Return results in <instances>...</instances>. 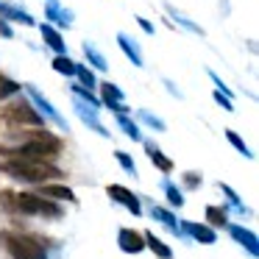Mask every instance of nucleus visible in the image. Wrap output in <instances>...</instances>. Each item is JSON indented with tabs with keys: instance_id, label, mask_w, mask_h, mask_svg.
Wrapping results in <instances>:
<instances>
[{
	"instance_id": "11",
	"label": "nucleus",
	"mask_w": 259,
	"mask_h": 259,
	"mask_svg": "<svg viewBox=\"0 0 259 259\" xmlns=\"http://www.w3.org/2000/svg\"><path fill=\"white\" fill-rule=\"evenodd\" d=\"M229 231H231V237H234L240 245L248 248V253H251V256H256V253H259V240H256V234H253V231L242 229V226H229Z\"/></svg>"
},
{
	"instance_id": "29",
	"label": "nucleus",
	"mask_w": 259,
	"mask_h": 259,
	"mask_svg": "<svg viewBox=\"0 0 259 259\" xmlns=\"http://www.w3.org/2000/svg\"><path fill=\"white\" fill-rule=\"evenodd\" d=\"M153 218L162 220V223H167L170 229H176V218H173L170 212H164V209H153ZM176 231H179V229H176Z\"/></svg>"
},
{
	"instance_id": "15",
	"label": "nucleus",
	"mask_w": 259,
	"mask_h": 259,
	"mask_svg": "<svg viewBox=\"0 0 259 259\" xmlns=\"http://www.w3.org/2000/svg\"><path fill=\"white\" fill-rule=\"evenodd\" d=\"M17 20V23H23V25H34V17H31L28 12H23V9H14V6H9V3H0V20Z\"/></svg>"
},
{
	"instance_id": "6",
	"label": "nucleus",
	"mask_w": 259,
	"mask_h": 259,
	"mask_svg": "<svg viewBox=\"0 0 259 259\" xmlns=\"http://www.w3.org/2000/svg\"><path fill=\"white\" fill-rule=\"evenodd\" d=\"M101 98H103V103H106L112 112H117V114L128 112V109L123 106V90H120L117 84H112V81H103L101 84Z\"/></svg>"
},
{
	"instance_id": "7",
	"label": "nucleus",
	"mask_w": 259,
	"mask_h": 259,
	"mask_svg": "<svg viewBox=\"0 0 259 259\" xmlns=\"http://www.w3.org/2000/svg\"><path fill=\"white\" fill-rule=\"evenodd\" d=\"M106 192H109V198H114V201H120V203H123V206L128 209V212H134V214H140V212H142V206H140V201H137V195H134V192H128L125 187L112 184Z\"/></svg>"
},
{
	"instance_id": "13",
	"label": "nucleus",
	"mask_w": 259,
	"mask_h": 259,
	"mask_svg": "<svg viewBox=\"0 0 259 259\" xmlns=\"http://www.w3.org/2000/svg\"><path fill=\"white\" fill-rule=\"evenodd\" d=\"M39 198H59V201H75L73 190L62 184H42L39 187Z\"/></svg>"
},
{
	"instance_id": "26",
	"label": "nucleus",
	"mask_w": 259,
	"mask_h": 259,
	"mask_svg": "<svg viewBox=\"0 0 259 259\" xmlns=\"http://www.w3.org/2000/svg\"><path fill=\"white\" fill-rule=\"evenodd\" d=\"M117 123H120V128H123L131 140H140V128H137V123H131L125 114H117Z\"/></svg>"
},
{
	"instance_id": "23",
	"label": "nucleus",
	"mask_w": 259,
	"mask_h": 259,
	"mask_svg": "<svg viewBox=\"0 0 259 259\" xmlns=\"http://www.w3.org/2000/svg\"><path fill=\"white\" fill-rule=\"evenodd\" d=\"M226 140H229V142H231V145H234V148H237V151H240V153H242V156H248V159H251V148H248V145H245V142H242V140H240V134H237V131H231V128H229V131H226Z\"/></svg>"
},
{
	"instance_id": "5",
	"label": "nucleus",
	"mask_w": 259,
	"mask_h": 259,
	"mask_svg": "<svg viewBox=\"0 0 259 259\" xmlns=\"http://www.w3.org/2000/svg\"><path fill=\"white\" fill-rule=\"evenodd\" d=\"M25 92H28V98H31V101L36 103V109H39V112H45L48 117H51L53 123L59 125V128H67V120H64L62 114L56 112V106H53L51 101H45V98H42V92L36 90V87H31V84H28V87H25Z\"/></svg>"
},
{
	"instance_id": "3",
	"label": "nucleus",
	"mask_w": 259,
	"mask_h": 259,
	"mask_svg": "<svg viewBox=\"0 0 259 259\" xmlns=\"http://www.w3.org/2000/svg\"><path fill=\"white\" fill-rule=\"evenodd\" d=\"M14 212H23V214H48V218H59L62 209L53 206L51 201L34 195V192H20L14 195Z\"/></svg>"
},
{
	"instance_id": "14",
	"label": "nucleus",
	"mask_w": 259,
	"mask_h": 259,
	"mask_svg": "<svg viewBox=\"0 0 259 259\" xmlns=\"http://www.w3.org/2000/svg\"><path fill=\"white\" fill-rule=\"evenodd\" d=\"M181 226H184V231H190L198 242H214V240H218V237H214V231L209 229V226H198V223H192V220H184Z\"/></svg>"
},
{
	"instance_id": "22",
	"label": "nucleus",
	"mask_w": 259,
	"mask_h": 259,
	"mask_svg": "<svg viewBox=\"0 0 259 259\" xmlns=\"http://www.w3.org/2000/svg\"><path fill=\"white\" fill-rule=\"evenodd\" d=\"M206 223L209 226H226V209L206 206Z\"/></svg>"
},
{
	"instance_id": "27",
	"label": "nucleus",
	"mask_w": 259,
	"mask_h": 259,
	"mask_svg": "<svg viewBox=\"0 0 259 259\" xmlns=\"http://www.w3.org/2000/svg\"><path fill=\"white\" fill-rule=\"evenodd\" d=\"M164 192H167V201L173 203V206H181V203H184V195H181L173 184H164Z\"/></svg>"
},
{
	"instance_id": "10",
	"label": "nucleus",
	"mask_w": 259,
	"mask_h": 259,
	"mask_svg": "<svg viewBox=\"0 0 259 259\" xmlns=\"http://www.w3.org/2000/svg\"><path fill=\"white\" fill-rule=\"evenodd\" d=\"M117 242H120V248H123L125 253H140L142 248H145V240H142V234H137V231H131V229H120Z\"/></svg>"
},
{
	"instance_id": "31",
	"label": "nucleus",
	"mask_w": 259,
	"mask_h": 259,
	"mask_svg": "<svg viewBox=\"0 0 259 259\" xmlns=\"http://www.w3.org/2000/svg\"><path fill=\"white\" fill-rule=\"evenodd\" d=\"M140 120H145L151 128H159V131H164V123L159 117H153V114H148V112H140Z\"/></svg>"
},
{
	"instance_id": "32",
	"label": "nucleus",
	"mask_w": 259,
	"mask_h": 259,
	"mask_svg": "<svg viewBox=\"0 0 259 259\" xmlns=\"http://www.w3.org/2000/svg\"><path fill=\"white\" fill-rule=\"evenodd\" d=\"M170 14H173V17H176V20H179V23H181V25H184V28H190V31H192V34H203V31H201V28H198V25H192V23H190V20H187V17H181V14H179V12H176V9H170Z\"/></svg>"
},
{
	"instance_id": "21",
	"label": "nucleus",
	"mask_w": 259,
	"mask_h": 259,
	"mask_svg": "<svg viewBox=\"0 0 259 259\" xmlns=\"http://www.w3.org/2000/svg\"><path fill=\"white\" fill-rule=\"evenodd\" d=\"M53 70L62 75H75V62H70L67 56H56L53 59Z\"/></svg>"
},
{
	"instance_id": "36",
	"label": "nucleus",
	"mask_w": 259,
	"mask_h": 259,
	"mask_svg": "<svg viewBox=\"0 0 259 259\" xmlns=\"http://www.w3.org/2000/svg\"><path fill=\"white\" fill-rule=\"evenodd\" d=\"M184 179H187V184H190V187H195V184H198V176H195V173H187Z\"/></svg>"
},
{
	"instance_id": "33",
	"label": "nucleus",
	"mask_w": 259,
	"mask_h": 259,
	"mask_svg": "<svg viewBox=\"0 0 259 259\" xmlns=\"http://www.w3.org/2000/svg\"><path fill=\"white\" fill-rule=\"evenodd\" d=\"M214 101H218V103H220V106H223V109H226V112H231V109H234V106H231V101H229V98H226V95H223V92H214Z\"/></svg>"
},
{
	"instance_id": "18",
	"label": "nucleus",
	"mask_w": 259,
	"mask_h": 259,
	"mask_svg": "<svg viewBox=\"0 0 259 259\" xmlns=\"http://www.w3.org/2000/svg\"><path fill=\"white\" fill-rule=\"evenodd\" d=\"M142 240H145V245H148V248H151V251H153V253H156V256H159V259H170V256H173V251H170V248H167V245H164V242H162V240H159V237H156V234H145V237H142Z\"/></svg>"
},
{
	"instance_id": "4",
	"label": "nucleus",
	"mask_w": 259,
	"mask_h": 259,
	"mask_svg": "<svg viewBox=\"0 0 259 259\" xmlns=\"http://www.w3.org/2000/svg\"><path fill=\"white\" fill-rule=\"evenodd\" d=\"M6 120L14 123V125H39L42 114H36L25 101H17V103H12V106L6 109Z\"/></svg>"
},
{
	"instance_id": "9",
	"label": "nucleus",
	"mask_w": 259,
	"mask_h": 259,
	"mask_svg": "<svg viewBox=\"0 0 259 259\" xmlns=\"http://www.w3.org/2000/svg\"><path fill=\"white\" fill-rule=\"evenodd\" d=\"M75 112H78V117L84 120V123L90 125V128H95L101 137H109V131L101 125V120H98V112L90 106V103H84V101H78V98H75Z\"/></svg>"
},
{
	"instance_id": "17",
	"label": "nucleus",
	"mask_w": 259,
	"mask_h": 259,
	"mask_svg": "<svg viewBox=\"0 0 259 259\" xmlns=\"http://www.w3.org/2000/svg\"><path fill=\"white\" fill-rule=\"evenodd\" d=\"M145 151H148V156H151V162L156 164V167L162 170V173H170V170H173V162H170V159L164 156V153L159 151V148H153L151 142H148V145H145Z\"/></svg>"
},
{
	"instance_id": "35",
	"label": "nucleus",
	"mask_w": 259,
	"mask_h": 259,
	"mask_svg": "<svg viewBox=\"0 0 259 259\" xmlns=\"http://www.w3.org/2000/svg\"><path fill=\"white\" fill-rule=\"evenodd\" d=\"M137 23H140V25H142V31H148V34H153V25H151V23H148V20H142V17H140V20H137Z\"/></svg>"
},
{
	"instance_id": "28",
	"label": "nucleus",
	"mask_w": 259,
	"mask_h": 259,
	"mask_svg": "<svg viewBox=\"0 0 259 259\" xmlns=\"http://www.w3.org/2000/svg\"><path fill=\"white\" fill-rule=\"evenodd\" d=\"M117 162L123 164V170H125V173L137 176V167H134V162H131V156H128L125 151H117Z\"/></svg>"
},
{
	"instance_id": "1",
	"label": "nucleus",
	"mask_w": 259,
	"mask_h": 259,
	"mask_svg": "<svg viewBox=\"0 0 259 259\" xmlns=\"http://www.w3.org/2000/svg\"><path fill=\"white\" fill-rule=\"evenodd\" d=\"M0 170L12 173L14 179L36 181V184H42L45 179H62V170L53 167L51 162H31V159H12V162H0Z\"/></svg>"
},
{
	"instance_id": "19",
	"label": "nucleus",
	"mask_w": 259,
	"mask_h": 259,
	"mask_svg": "<svg viewBox=\"0 0 259 259\" xmlns=\"http://www.w3.org/2000/svg\"><path fill=\"white\" fill-rule=\"evenodd\" d=\"M84 56H87V62H90L95 70H106V59H103V53L98 51L92 42H84Z\"/></svg>"
},
{
	"instance_id": "12",
	"label": "nucleus",
	"mask_w": 259,
	"mask_h": 259,
	"mask_svg": "<svg viewBox=\"0 0 259 259\" xmlns=\"http://www.w3.org/2000/svg\"><path fill=\"white\" fill-rule=\"evenodd\" d=\"M117 45H120V51L128 56V62H134V67H142V64H145V59H142V53H140V48H137V42H131L125 34H117Z\"/></svg>"
},
{
	"instance_id": "34",
	"label": "nucleus",
	"mask_w": 259,
	"mask_h": 259,
	"mask_svg": "<svg viewBox=\"0 0 259 259\" xmlns=\"http://www.w3.org/2000/svg\"><path fill=\"white\" fill-rule=\"evenodd\" d=\"M0 36H6V39L12 36V28H9V23H6V20H0Z\"/></svg>"
},
{
	"instance_id": "8",
	"label": "nucleus",
	"mask_w": 259,
	"mask_h": 259,
	"mask_svg": "<svg viewBox=\"0 0 259 259\" xmlns=\"http://www.w3.org/2000/svg\"><path fill=\"white\" fill-rule=\"evenodd\" d=\"M45 14H48V23H56L62 28H70L73 25V12H64L59 6V0H45Z\"/></svg>"
},
{
	"instance_id": "16",
	"label": "nucleus",
	"mask_w": 259,
	"mask_h": 259,
	"mask_svg": "<svg viewBox=\"0 0 259 259\" xmlns=\"http://www.w3.org/2000/svg\"><path fill=\"white\" fill-rule=\"evenodd\" d=\"M42 39H45V45L48 48H53V51H56V53H62L64 51V39H62V34H59V31L56 28H53V25H42Z\"/></svg>"
},
{
	"instance_id": "24",
	"label": "nucleus",
	"mask_w": 259,
	"mask_h": 259,
	"mask_svg": "<svg viewBox=\"0 0 259 259\" xmlns=\"http://www.w3.org/2000/svg\"><path fill=\"white\" fill-rule=\"evenodd\" d=\"M73 95H75V98H78V101H84V103H90V106H92V109H98V106H101V101H98V98H95V95H92V92H90V90H84V87H73Z\"/></svg>"
},
{
	"instance_id": "30",
	"label": "nucleus",
	"mask_w": 259,
	"mask_h": 259,
	"mask_svg": "<svg viewBox=\"0 0 259 259\" xmlns=\"http://www.w3.org/2000/svg\"><path fill=\"white\" fill-rule=\"evenodd\" d=\"M0 209L14 212V192H0Z\"/></svg>"
},
{
	"instance_id": "2",
	"label": "nucleus",
	"mask_w": 259,
	"mask_h": 259,
	"mask_svg": "<svg viewBox=\"0 0 259 259\" xmlns=\"http://www.w3.org/2000/svg\"><path fill=\"white\" fill-rule=\"evenodd\" d=\"M6 251L12 253V259H48L45 256V248L39 245L36 240L31 237H23V234H0Z\"/></svg>"
},
{
	"instance_id": "25",
	"label": "nucleus",
	"mask_w": 259,
	"mask_h": 259,
	"mask_svg": "<svg viewBox=\"0 0 259 259\" xmlns=\"http://www.w3.org/2000/svg\"><path fill=\"white\" fill-rule=\"evenodd\" d=\"M75 75L81 78L84 90H87V87H90V90L95 87V75H92V70H90V67H84V64H75Z\"/></svg>"
},
{
	"instance_id": "20",
	"label": "nucleus",
	"mask_w": 259,
	"mask_h": 259,
	"mask_svg": "<svg viewBox=\"0 0 259 259\" xmlns=\"http://www.w3.org/2000/svg\"><path fill=\"white\" fill-rule=\"evenodd\" d=\"M23 90V87L17 84V81H12V78H6V75H0V101H6V98H12V95H17V92Z\"/></svg>"
}]
</instances>
